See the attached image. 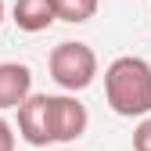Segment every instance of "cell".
I'll return each mask as SVG.
<instances>
[{
  "mask_svg": "<svg viewBox=\"0 0 151 151\" xmlns=\"http://www.w3.org/2000/svg\"><path fill=\"white\" fill-rule=\"evenodd\" d=\"M104 101L122 119L151 115V65L137 54H122L104 68Z\"/></svg>",
  "mask_w": 151,
  "mask_h": 151,
  "instance_id": "1",
  "label": "cell"
},
{
  "mask_svg": "<svg viewBox=\"0 0 151 151\" xmlns=\"http://www.w3.org/2000/svg\"><path fill=\"white\" fill-rule=\"evenodd\" d=\"M50 79L61 86V93H79L97 79V54L90 43L79 40H61L47 58Z\"/></svg>",
  "mask_w": 151,
  "mask_h": 151,
  "instance_id": "2",
  "label": "cell"
},
{
  "mask_svg": "<svg viewBox=\"0 0 151 151\" xmlns=\"http://www.w3.org/2000/svg\"><path fill=\"white\" fill-rule=\"evenodd\" d=\"M47 111H50V144H72L90 126V111L76 93H47Z\"/></svg>",
  "mask_w": 151,
  "mask_h": 151,
  "instance_id": "3",
  "label": "cell"
},
{
  "mask_svg": "<svg viewBox=\"0 0 151 151\" xmlns=\"http://www.w3.org/2000/svg\"><path fill=\"white\" fill-rule=\"evenodd\" d=\"M18 137H22L29 147H47V144H50L47 93H32V97L18 108Z\"/></svg>",
  "mask_w": 151,
  "mask_h": 151,
  "instance_id": "4",
  "label": "cell"
},
{
  "mask_svg": "<svg viewBox=\"0 0 151 151\" xmlns=\"http://www.w3.org/2000/svg\"><path fill=\"white\" fill-rule=\"evenodd\" d=\"M32 97V68L22 61H0V111L22 108Z\"/></svg>",
  "mask_w": 151,
  "mask_h": 151,
  "instance_id": "5",
  "label": "cell"
},
{
  "mask_svg": "<svg viewBox=\"0 0 151 151\" xmlns=\"http://www.w3.org/2000/svg\"><path fill=\"white\" fill-rule=\"evenodd\" d=\"M11 18L22 32H47L58 22V11H54V0H14Z\"/></svg>",
  "mask_w": 151,
  "mask_h": 151,
  "instance_id": "6",
  "label": "cell"
},
{
  "mask_svg": "<svg viewBox=\"0 0 151 151\" xmlns=\"http://www.w3.org/2000/svg\"><path fill=\"white\" fill-rule=\"evenodd\" d=\"M101 0H54V11H58V22H68V25H83L97 14Z\"/></svg>",
  "mask_w": 151,
  "mask_h": 151,
  "instance_id": "7",
  "label": "cell"
},
{
  "mask_svg": "<svg viewBox=\"0 0 151 151\" xmlns=\"http://www.w3.org/2000/svg\"><path fill=\"white\" fill-rule=\"evenodd\" d=\"M133 151H151V115L140 119L133 129Z\"/></svg>",
  "mask_w": 151,
  "mask_h": 151,
  "instance_id": "8",
  "label": "cell"
},
{
  "mask_svg": "<svg viewBox=\"0 0 151 151\" xmlns=\"http://www.w3.org/2000/svg\"><path fill=\"white\" fill-rule=\"evenodd\" d=\"M0 151H14V126L0 115Z\"/></svg>",
  "mask_w": 151,
  "mask_h": 151,
  "instance_id": "9",
  "label": "cell"
},
{
  "mask_svg": "<svg viewBox=\"0 0 151 151\" xmlns=\"http://www.w3.org/2000/svg\"><path fill=\"white\" fill-rule=\"evenodd\" d=\"M4 14H7V7H4V0H0V25H4Z\"/></svg>",
  "mask_w": 151,
  "mask_h": 151,
  "instance_id": "10",
  "label": "cell"
},
{
  "mask_svg": "<svg viewBox=\"0 0 151 151\" xmlns=\"http://www.w3.org/2000/svg\"><path fill=\"white\" fill-rule=\"evenodd\" d=\"M58 151H72V147H58Z\"/></svg>",
  "mask_w": 151,
  "mask_h": 151,
  "instance_id": "11",
  "label": "cell"
}]
</instances>
